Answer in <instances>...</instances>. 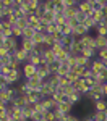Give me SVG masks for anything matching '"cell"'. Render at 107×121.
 Masks as SVG:
<instances>
[{"mask_svg": "<svg viewBox=\"0 0 107 121\" xmlns=\"http://www.w3.org/2000/svg\"><path fill=\"white\" fill-rule=\"evenodd\" d=\"M24 82H26V86H28V89H29V91L39 92V91H41V87H42V84H44V81H42V79H39L37 76H33L31 79L24 81Z\"/></svg>", "mask_w": 107, "mask_h": 121, "instance_id": "cell-1", "label": "cell"}, {"mask_svg": "<svg viewBox=\"0 0 107 121\" xmlns=\"http://www.w3.org/2000/svg\"><path fill=\"white\" fill-rule=\"evenodd\" d=\"M36 71H37V68H36L34 65H31V63H24L23 68H21V73H23L24 81H28V79L33 78V76H36Z\"/></svg>", "mask_w": 107, "mask_h": 121, "instance_id": "cell-2", "label": "cell"}, {"mask_svg": "<svg viewBox=\"0 0 107 121\" xmlns=\"http://www.w3.org/2000/svg\"><path fill=\"white\" fill-rule=\"evenodd\" d=\"M71 86H73V89H75V92L81 94L83 97H84V95H86V94L89 92V87L86 86V81H84V79H81V78L78 79L76 82H73Z\"/></svg>", "mask_w": 107, "mask_h": 121, "instance_id": "cell-3", "label": "cell"}, {"mask_svg": "<svg viewBox=\"0 0 107 121\" xmlns=\"http://www.w3.org/2000/svg\"><path fill=\"white\" fill-rule=\"evenodd\" d=\"M78 10L86 13V16H93L94 10H93V5H91V0H79L78 2Z\"/></svg>", "mask_w": 107, "mask_h": 121, "instance_id": "cell-4", "label": "cell"}, {"mask_svg": "<svg viewBox=\"0 0 107 121\" xmlns=\"http://www.w3.org/2000/svg\"><path fill=\"white\" fill-rule=\"evenodd\" d=\"M11 55H13L15 60H18L19 63H23V65H24V63H28V60H29V53L26 52V50H23L21 47H19L18 50H15Z\"/></svg>", "mask_w": 107, "mask_h": 121, "instance_id": "cell-5", "label": "cell"}, {"mask_svg": "<svg viewBox=\"0 0 107 121\" xmlns=\"http://www.w3.org/2000/svg\"><path fill=\"white\" fill-rule=\"evenodd\" d=\"M79 42L83 44L84 48H96V39L93 34H88V36H83V37H79ZM97 50V48H96Z\"/></svg>", "mask_w": 107, "mask_h": 121, "instance_id": "cell-6", "label": "cell"}, {"mask_svg": "<svg viewBox=\"0 0 107 121\" xmlns=\"http://www.w3.org/2000/svg\"><path fill=\"white\" fill-rule=\"evenodd\" d=\"M41 56L44 58V63H46V65H50V63H55V61H57V56L52 52V48H46V50L41 53Z\"/></svg>", "mask_w": 107, "mask_h": 121, "instance_id": "cell-7", "label": "cell"}, {"mask_svg": "<svg viewBox=\"0 0 107 121\" xmlns=\"http://www.w3.org/2000/svg\"><path fill=\"white\" fill-rule=\"evenodd\" d=\"M36 76H37L39 79H42V81H47L49 76H50V69H49V65H41L37 68V71H36Z\"/></svg>", "mask_w": 107, "mask_h": 121, "instance_id": "cell-8", "label": "cell"}, {"mask_svg": "<svg viewBox=\"0 0 107 121\" xmlns=\"http://www.w3.org/2000/svg\"><path fill=\"white\" fill-rule=\"evenodd\" d=\"M54 87L50 86V84L47 82V81H44V84H42V87H41V91H39V94L42 95V99H47V97H52L54 95Z\"/></svg>", "mask_w": 107, "mask_h": 121, "instance_id": "cell-9", "label": "cell"}, {"mask_svg": "<svg viewBox=\"0 0 107 121\" xmlns=\"http://www.w3.org/2000/svg\"><path fill=\"white\" fill-rule=\"evenodd\" d=\"M70 50H71V55L78 56V55H81V53H83L84 47H83L81 42H79V39H75V40H73V44L70 45Z\"/></svg>", "mask_w": 107, "mask_h": 121, "instance_id": "cell-10", "label": "cell"}, {"mask_svg": "<svg viewBox=\"0 0 107 121\" xmlns=\"http://www.w3.org/2000/svg\"><path fill=\"white\" fill-rule=\"evenodd\" d=\"M88 34H89V29L84 24H78L76 28L73 29V37L75 39H79V37H83V36H88Z\"/></svg>", "mask_w": 107, "mask_h": 121, "instance_id": "cell-11", "label": "cell"}, {"mask_svg": "<svg viewBox=\"0 0 107 121\" xmlns=\"http://www.w3.org/2000/svg\"><path fill=\"white\" fill-rule=\"evenodd\" d=\"M3 45H5V47L10 50V52L13 53L15 50H18V48H19V39L10 37V39H7V40H5V44H3Z\"/></svg>", "mask_w": 107, "mask_h": 121, "instance_id": "cell-12", "label": "cell"}, {"mask_svg": "<svg viewBox=\"0 0 107 121\" xmlns=\"http://www.w3.org/2000/svg\"><path fill=\"white\" fill-rule=\"evenodd\" d=\"M26 99H28V103H31V105H34V103H37L42 100V95L39 92H34V91H29L28 94H26Z\"/></svg>", "mask_w": 107, "mask_h": 121, "instance_id": "cell-13", "label": "cell"}, {"mask_svg": "<svg viewBox=\"0 0 107 121\" xmlns=\"http://www.w3.org/2000/svg\"><path fill=\"white\" fill-rule=\"evenodd\" d=\"M93 112H107V99L96 100L93 103Z\"/></svg>", "mask_w": 107, "mask_h": 121, "instance_id": "cell-14", "label": "cell"}, {"mask_svg": "<svg viewBox=\"0 0 107 121\" xmlns=\"http://www.w3.org/2000/svg\"><path fill=\"white\" fill-rule=\"evenodd\" d=\"M41 103L44 105V108H46L47 112H54V110L57 108V103L54 102V99H52V97H47V99H42V100H41Z\"/></svg>", "mask_w": 107, "mask_h": 121, "instance_id": "cell-15", "label": "cell"}, {"mask_svg": "<svg viewBox=\"0 0 107 121\" xmlns=\"http://www.w3.org/2000/svg\"><path fill=\"white\" fill-rule=\"evenodd\" d=\"M19 47L29 53V52L34 50V47H36V45H34V42H33L31 39H21V40H19Z\"/></svg>", "mask_w": 107, "mask_h": 121, "instance_id": "cell-16", "label": "cell"}, {"mask_svg": "<svg viewBox=\"0 0 107 121\" xmlns=\"http://www.w3.org/2000/svg\"><path fill=\"white\" fill-rule=\"evenodd\" d=\"M73 108H75V105H71L70 102H63V103H58L57 105V110H60L65 115H70V113L73 112Z\"/></svg>", "mask_w": 107, "mask_h": 121, "instance_id": "cell-17", "label": "cell"}, {"mask_svg": "<svg viewBox=\"0 0 107 121\" xmlns=\"http://www.w3.org/2000/svg\"><path fill=\"white\" fill-rule=\"evenodd\" d=\"M34 105H31V103H28L24 108H23V116H24V120L31 121V118H33V115H34Z\"/></svg>", "mask_w": 107, "mask_h": 121, "instance_id": "cell-18", "label": "cell"}, {"mask_svg": "<svg viewBox=\"0 0 107 121\" xmlns=\"http://www.w3.org/2000/svg\"><path fill=\"white\" fill-rule=\"evenodd\" d=\"M91 61H93V60H89V58H86V56H83V55L76 56V63H78V66H81V68H91Z\"/></svg>", "mask_w": 107, "mask_h": 121, "instance_id": "cell-19", "label": "cell"}, {"mask_svg": "<svg viewBox=\"0 0 107 121\" xmlns=\"http://www.w3.org/2000/svg\"><path fill=\"white\" fill-rule=\"evenodd\" d=\"M47 82L54 87V91H58L60 89V78H58L57 74H50L47 79Z\"/></svg>", "mask_w": 107, "mask_h": 121, "instance_id": "cell-20", "label": "cell"}, {"mask_svg": "<svg viewBox=\"0 0 107 121\" xmlns=\"http://www.w3.org/2000/svg\"><path fill=\"white\" fill-rule=\"evenodd\" d=\"M94 39H96V48L97 50L107 48V37H104V36H96L94 34Z\"/></svg>", "mask_w": 107, "mask_h": 121, "instance_id": "cell-21", "label": "cell"}, {"mask_svg": "<svg viewBox=\"0 0 107 121\" xmlns=\"http://www.w3.org/2000/svg\"><path fill=\"white\" fill-rule=\"evenodd\" d=\"M91 69L94 71V73H99L101 69H104V63H102V60H99V58H94L93 61H91Z\"/></svg>", "mask_w": 107, "mask_h": 121, "instance_id": "cell-22", "label": "cell"}, {"mask_svg": "<svg viewBox=\"0 0 107 121\" xmlns=\"http://www.w3.org/2000/svg\"><path fill=\"white\" fill-rule=\"evenodd\" d=\"M28 63H31V65L36 66V68H39L41 65H44V58H42L41 55H33V56L28 60Z\"/></svg>", "mask_w": 107, "mask_h": 121, "instance_id": "cell-23", "label": "cell"}, {"mask_svg": "<svg viewBox=\"0 0 107 121\" xmlns=\"http://www.w3.org/2000/svg\"><path fill=\"white\" fill-rule=\"evenodd\" d=\"M81 100H83V95L78 94V92H75V94H71L70 97H67V102H70L71 105H76V103H79Z\"/></svg>", "mask_w": 107, "mask_h": 121, "instance_id": "cell-24", "label": "cell"}, {"mask_svg": "<svg viewBox=\"0 0 107 121\" xmlns=\"http://www.w3.org/2000/svg\"><path fill=\"white\" fill-rule=\"evenodd\" d=\"M52 99H54V102L57 103V105H58V103H63V102H67V97H65L63 94L60 92V89L54 92V95H52Z\"/></svg>", "mask_w": 107, "mask_h": 121, "instance_id": "cell-25", "label": "cell"}, {"mask_svg": "<svg viewBox=\"0 0 107 121\" xmlns=\"http://www.w3.org/2000/svg\"><path fill=\"white\" fill-rule=\"evenodd\" d=\"M91 118L94 121H106L107 120V113L106 112H93L91 113Z\"/></svg>", "mask_w": 107, "mask_h": 121, "instance_id": "cell-26", "label": "cell"}, {"mask_svg": "<svg viewBox=\"0 0 107 121\" xmlns=\"http://www.w3.org/2000/svg\"><path fill=\"white\" fill-rule=\"evenodd\" d=\"M94 32H96V36H104V37H107V26H104L102 23H99L96 28H94Z\"/></svg>", "mask_w": 107, "mask_h": 121, "instance_id": "cell-27", "label": "cell"}, {"mask_svg": "<svg viewBox=\"0 0 107 121\" xmlns=\"http://www.w3.org/2000/svg\"><path fill=\"white\" fill-rule=\"evenodd\" d=\"M44 37H46V32H36L31 40L34 42V45H41V44H44Z\"/></svg>", "mask_w": 107, "mask_h": 121, "instance_id": "cell-28", "label": "cell"}, {"mask_svg": "<svg viewBox=\"0 0 107 121\" xmlns=\"http://www.w3.org/2000/svg\"><path fill=\"white\" fill-rule=\"evenodd\" d=\"M10 110H11V113H13V118H15V120H21V118H24V116H23V110H21V108L10 105Z\"/></svg>", "mask_w": 107, "mask_h": 121, "instance_id": "cell-29", "label": "cell"}, {"mask_svg": "<svg viewBox=\"0 0 107 121\" xmlns=\"http://www.w3.org/2000/svg\"><path fill=\"white\" fill-rule=\"evenodd\" d=\"M91 18H93L97 24H99V23H102V21H104V18H106V16H104V11H102V10H96V11L93 13V16H91Z\"/></svg>", "mask_w": 107, "mask_h": 121, "instance_id": "cell-30", "label": "cell"}, {"mask_svg": "<svg viewBox=\"0 0 107 121\" xmlns=\"http://www.w3.org/2000/svg\"><path fill=\"white\" fill-rule=\"evenodd\" d=\"M16 28H19L21 31H24L26 28H29V19L28 18H21V19H18V23L15 24Z\"/></svg>", "mask_w": 107, "mask_h": 121, "instance_id": "cell-31", "label": "cell"}, {"mask_svg": "<svg viewBox=\"0 0 107 121\" xmlns=\"http://www.w3.org/2000/svg\"><path fill=\"white\" fill-rule=\"evenodd\" d=\"M57 31H60L57 23H50V24L46 26V34H54V32H57Z\"/></svg>", "mask_w": 107, "mask_h": 121, "instance_id": "cell-32", "label": "cell"}, {"mask_svg": "<svg viewBox=\"0 0 107 121\" xmlns=\"http://www.w3.org/2000/svg\"><path fill=\"white\" fill-rule=\"evenodd\" d=\"M60 92L63 94L65 97H70L71 94H75V89H73V86L70 84V86H67V87H60Z\"/></svg>", "mask_w": 107, "mask_h": 121, "instance_id": "cell-33", "label": "cell"}, {"mask_svg": "<svg viewBox=\"0 0 107 121\" xmlns=\"http://www.w3.org/2000/svg\"><path fill=\"white\" fill-rule=\"evenodd\" d=\"M34 34H36V31L29 26V28H26L24 31H23V39H33V37H34Z\"/></svg>", "mask_w": 107, "mask_h": 121, "instance_id": "cell-34", "label": "cell"}, {"mask_svg": "<svg viewBox=\"0 0 107 121\" xmlns=\"http://www.w3.org/2000/svg\"><path fill=\"white\" fill-rule=\"evenodd\" d=\"M28 19H29V26H31L33 29H36V26H39V24H41V19H39L37 16H34V15H31Z\"/></svg>", "mask_w": 107, "mask_h": 121, "instance_id": "cell-35", "label": "cell"}, {"mask_svg": "<svg viewBox=\"0 0 107 121\" xmlns=\"http://www.w3.org/2000/svg\"><path fill=\"white\" fill-rule=\"evenodd\" d=\"M60 31H62V34H63V36H73V28H71V26H68V24L60 26Z\"/></svg>", "mask_w": 107, "mask_h": 121, "instance_id": "cell-36", "label": "cell"}, {"mask_svg": "<svg viewBox=\"0 0 107 121\" xmlns=\"http://www.w3.org/2000/svg\"><path fill=\"white\" fill-rule=\"evenodd\" d=\"M83 24H84V26H86V28L89 29V31H91V29H94V28L97 26V23H96V21H94L93 18H91V16H88V18H86V21H84Z\"/></svg>", "mask_w": 107, "mask_h": 121, "instance_id": "cell-37", "label": "cell"}, {"mask_svg": "<svg viewBox=\"0 0 107 121\" xmlns=\"http://www.w3.org/2000/svg\"><path fill=\"white\" fill-rule=\"evenodd\" d=\"M86 13H83V11H79V10H78V13H76V16H75V19H76V23L78 24H83V23H84V21H86Z\"/></svg>", "mask_w": 107, "mask_h": 121, "instance_id": "cell-38", "label": "cell"}, {"mask_svg": "<svg viewBox=\"0 0 107 121\" xmlns=\"http://www.w3.org/2000/svg\"><path fill=\"white\" fill-rule=\"evenodd\" d=\"M67 79H68V82H70V84H73V82H76L78 79H79V76L75 74V71H71V69H70V73L67 74Z\"/></svg>", "mask_w": 107, "mask_h": 121, "instance_id": "cell-39", "label": "cell"}, {"mask_svg": "<svg viewBox=\"0 0 107 121\" xmlns=\"http://www.w3.org/2000/svg\"><path fill=\"white\" fill-rule=\"evenodd\" d=\"M73 40H75L73 36H65L63 40H62V45H63V47H70L71 44H73Z\"/></svg>", "mask_w": 107, "mask_h": 121, "instance_id": "cell-40", "label": "cell"}, {"mask_svg": "<svg viewBox=\"0 0 107 121\" xmlns=\"http://www.w3.org/2000/svg\"><path fill=\"white\" fill-rule=\"evenodd\" d=\"M11 32H13V37H15V39H19V40L23 39V31H21L19 28H16V26H15V28L11 29Z\"/></svg>", "mask_w": 107, "mask_h": 121, "instance_id": "cell-41", "label": "cell"}, {"mask_svg": "<svg viewBox=\"0 0 107 121\" xmlns=\"http://www.w3.org/2000/svg\"><path fill=\"white\" fill-rule=\"evenodd\" d=\"M52 52L55 53V56H58L62 52H63V45H62V44H54V47H52Z\"/></svg>", "mask_w": 107, "mask_h": 121, "instance_id": "cell-42", "label": "cell"}, {"mask_svg": "<svg viewBox=\"0 0 107 121\" xmlns=\"http://www.w3.org/2000/svg\"><path fill=\"white\" fill-rule=\"evenodd\" d=\"M54 116H55V121H63L67 115H65V113H62L60 110H57V108H55V110H54Z\"/></svg>", "mask_w": 107, "mask_h": 121, "instance_id": "cell-43", "label": "cell"}, {"mask_svg": "<svg viewBox=\"0 0 107 121\" xmlns=\"http://www.w3.org/2000/svg\"><path fill=\"white\" fill-rule=\"evenodd\" d=\"M58 68H60V63H58V61H55V63H50V65H49V69H50V74H57Z\"/></svg>", "mask_w": 107, "mask_h": 121, "instance_id": "cell-44", "label": "cell"}, {"mask_svg": "<svg viewBox=\"0 0 107 121\" xmlns=\"http://www.w3.org/2000/svg\"><path fill=\"white\" fill-rule=\"evenodd\" d=\"M84 81H86V86L89 87V91H91V89H94V87L97 86L96 78H89V79H84Z\"/></svg>", "mask_w": 107, "mask_h": 121, "instance_id": "cell-45", "label": "cell"}, {"mask_svg": "<svg viewBox=\"0 0 107 121\" xmlns=\"http://www.w3.org/2000/svg\"><path fill=\"white\" fill-rule=\"evenodd\" d=\"M34 112L36 113H46L47 110L44 108V105H42L41 102H37V103H34Z\"/></svg>", "mask_w": 107, "mask_h": 121, "instance_id": "cell-46", "label": "cell"}, {"mask_svg": "<svg viewBox=\"0 0 107 121\" xmlns=\"http://www.w3.org/2000/svg\"><path fill=\"white\" fill-rule=\"evenodd\" d=\"M10 71H11L10 65H5V66H2V69H0V74L3 76V78H7V76L10 74Z\"/></svg>", "mask_w": 107, "mask_h": 121, "instance_id": "cell-47", "label": "cell"}, {"mask_svg": "<svg viewBox=\"0 0 107 121\" xmlns=\"http://www.w3.org/2000/svg\"><path fill=\"white\" fill-rule=\"evenodd\" d=\"M97 58H99V60H107V48L97 50Z\"/></svg>", "mask_w": 107, "mask_h": 121, "instance_id": "cell-48", "label": "cell"}, {"mask_svg": "<svg viewBox=\"0 0 107 121\" xmlns=\"http://www.w3.org/2000/svg\"><path fill=\"white\" fill-rule=\"evenodd\" d=\"M10 53H11V52H10V50H8V48H7L5 45H0V58H3V56H8Z\"/></svg>", "mask_w": 107, "mask_h": 121, "instance_id": "cell-49", "label": "cell"}, {"mask_svg": "<svg viewBox=\"0 0 107 121\" xmlns=\"http://www.w3.org/2000/svg\"><path fill=\"white\" fill-rule=\"evenodd\" d=\"M8 107H10V105H7V103H2V102H0V116L7 115V112H8Z\"/></svg>", "mask_w": 107, "mask_h": 121, "instance_id": "cell-50", "label": "cell"}, {"mask_svg": "<svg viewBox=\"0 0 107 121\" xmlns=\"http://www.w3.org/2000/svg\"><path fill=\"white\" fill-rule=\"evenodd\" d=\"M63 121H81V120L78 118L76 115H73V113H70V115H67V116H65V120H63Z\"/></svg>", "mask_w": 107, "mask_h": 121, "instance_id": "cell-51", "label": "cell"}, {"mask_svg": "<svg viewBox=\"0 0 107 121\" xmlns=\"http://www.w3.org/2000/svg\"><path fill=\"white\" fill-rule=\"evenodd\" d=\"M44 118L47 121H55V116H54V112H46L44 113Z\"/></svg>", "mask_w": 107, "mask_h": 121, "instance_id": "cell-52", "label": "cell"}, {"mask_svg": "<svg viewBox=\"0 0 107 121\" xmlns=\"http://www.w3.org/2000/svg\"><path fill=\"white\" fill-rule=\"evenodd\" d=\"M42 118H44V113H34L31 121H39V120H42Z\"/></svg>", "mask_w": 107, "mask_h": 121, "instance_id": "cell-53", "label": "cell"}, {"mask_svg": "<svg viewBox=\"0 0 107 121\" xmlns=\"http://www.w3.org/2000/svg\"><path fill=\"white\" fill-rule=\"evenodd\" d=\"M86 68H81V66H76L75 69H71V71H75V74H78L79 78H81V74H83V71H84Z\"/></svg>", "mask_w": 107, "mask_h": 121, "instance_id": "cell-54", "label": "cell"}, {"mask_svg": "<svg viewBox=\"0 0 107 121\" xmlns=\"http://www.w3.org/2000/svg\"><path fill=\"white\" fill-rule=\"evenodd\" d=\"M60 78V76H58ZM67 86H70V82H68L67 78H60V87H67Z\"/></svg>", "mask_w": 107, "mask_h": 121, "instance_id": "cell-55", "label": "cell"}, {"mask_svg": "<svg viewBox=\"0 0 107 121\" xmlns=\"http://www.w3.org/2000/svg\"><path fill=\"white\" fill-rule=\"evenodd\" d=\"M102 92H104V97L107 99V82L104 84V86H102Z\"/></svg>", "mask_w": 107, "mask_h": 121, "instance_id": "cell-56", "label": "cell"}, {"mask_svg": "<svg viewBox=\"0 0 107 121\" xmlns=\"http://www.w3.org/2000/svg\"><path fill=\"white\" fill-rule=\"evenodd\" d=\"M81 121H94V120H93V118H91V115H89V116H86V118H83Z\"/></svg>", "mask_w": 107, "mask_h": 121, "instance_id": "cell-57", "label": "cell"}, {"mask_svg": "<svg viewBox=\"0 0 107 121\" xmlns=\"http://www.w3.org/2000/svg\"><path fill=\"white\" fill-rule=\"evenodd\" d=\"M102 11H104V16H106V18H107V3H106V7L102 8Z\"/></svg>", "mask_w": 107, "mask_h": 121, "instance_id": "cell-58", "label": "cell"}, {"mask_svg": "<svg viewBox=\"0 0 107 121\" xmlns=\"http://www.w3.org/2000/svg\"><path fill=\"white\" fill-rule=\"evenodd\" d=\"M3 31V24H2V19H0V32Z\"/></svg>", "mask_w": 107, "mask_h": 121, "instance_id": "cell-59", "label": "cell"}, {"mask_svg": "<svg viewBox=\"0 0 107 121\" xmlns=\"http://www.w3.org/2000/svg\"><path fill=\"white\" fill-rule=\"evenodd\" d=\"M39 121H47V120H46V118H42V120H39Z\"/></svg>", "mask_w": 107, "mask_h": 121, "instance_id": "cell-60", "label": "cell"}, {"mask_svg": "<svg viewBox=\"0 0 107 121\" xmlns=\"http://www.w3.org/2000/svg\"><path fill=\"white\" fill-rule=\"evenodd\" d=\"M8 121H16V120H15V118H11V120H8Z\"/></svg>", "mask_w": 107, "mask_h": 121, "instance_id": "cell-61", "label": "cell"}]
</instances>
